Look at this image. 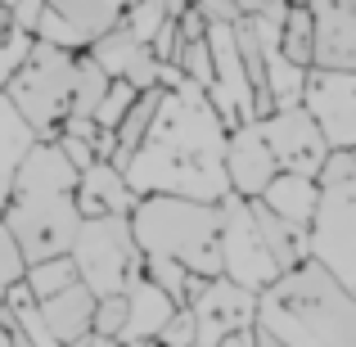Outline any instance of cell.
I'll list each match as a JSON object with an SVG mask.
<instances>
[{
	"mask_svg": "<svg viewBox=\"0 0 356 347\" xmlns=\"http://www.w3.org/2000/svg\"><path fill=\"white\" fill-rule=\"evenodd\" d=\"M72 63H77V50H63V45H50L41 36H32V50L27 59L14 68V77L5 81L9 104L18 108V118L32 127L36 140H54L63 113L72 104Z\"/></svg>",
	"mask_w": 356,
	"mask_h": 347,
	"instance_id": "5",
	"label": "cell"
},
{
	"mask_svg": "<svg viewBox=\"0 0 356 347\" xmlns=\"http://www.w3.org/2000/svg\"><path fill=\"white\" fill-rule=\"evenodd\" d=\"M158 347H194V316H190V307H176L172 316H167V325L158 330Z\"/></svg>",
	"mask_w": 356,
	"mask_h": 347,
	"instance_id": "34",
	"label": "cell"
},
{
	"mask_svg": "<svg viewBox=\"0 0 356 347\" xmlns=\"http://www.w3.org/2000/svg\"><path fill=\"white\" fill-rule=\"evenodd\" d=\"M122 316H127V298H122V293H104V298H95V312H90V330H95V334H108V339H118Z\"/></svg>",
	"mask_w": 356,
	"mask_h": 347,
	"instance_id": "33",
	"label": "cell"
},
{
	"mask_svg": "<svg viewBox=\"0 0 356 347\" xmlns=\"http://www.w3.org/2000/svg\"><path fill=\"white\" fill-rule=\"evenodd\" d=\"M163 18H172L163 9V0H127V5H122V27H131L140 41H149Z\"/></svg>",
	"mask_w": 356,
	"mask_h": 347,
	"instance_id": "30",
	"label": "cell"
},
{
	"mask_svg": "<svg viewBox=\"0 0 356 347\" xmlns=\"http://www.w3.org/2000/svg\"><path fill=\"white\" fill-rule=\"evenodd\" d=\"M176 68L194 81V86L208 90L212 86V50H208V32L194 36V41H181V54H176Z\"/></svg>",
	"mask_w": 356,
	"mask_h": 347,
	"instance_id": "29",
	"label": "cell"
},
{
	"mask_svg": "<svg viewBox=\"0 0 356 347\" xmlns=\"http://www.w3.org/2000/svg\"><path fill=\"white\" fill-rule=\"evenodd\" d=\"M248 208H252V221H257V234H261V243H266V252L275 257V266L280 271L298 266V261L307 257V226H293V221L275 217L261 199H248Z\"/></svg>",
	"mask_w": 356,
	"mask_h": 347,
	"instance_id": "20",
	"label": "cell"
},
{
	"mask_svg": "<svg viewBox=\"0 0 356 347\" xmlns=\"http://www.w3.org/2000/svg\"><path fill=\"white\" fill-rule=\"evenodd\" d=\"M72 190H77V167L59 154L54 140H32L27 154L18 158L5 208H0V221L9 226L27 261L68 252L72 234L81 226Z\"/></svg>",
	"mask_w": 356,
	"mask_h": 347,
	"instance_id": "2",
	"label": "cell"
},
{
	"mask_svg": "<svg viewBox=\"0 0 356 347\" xmlns=\"http://www.w3.org/2000/svg\"><path fill=\"white\" fill-rule=\"evenodd\" d=\"M194 9H199L208 23H235L239 18V9L230 5V0H194Z\"/></svg>",
	"mask_w": 356,
	"mask_h": 347,
	"instance_id": "40",
	"label": "cell"
},
{
	"mask_svg": "<svg viewBox=\"0 0 356 347\" xmlns=\"http://www.w3.org/2000/svg\"><path fill=\"white\" fill-rule=\"evenodd\" d=\"M221 203L181 199V194H136L131 234L145 257H172L190 275H221Z\"/></svg>",
	"mask_w": 356,
	"mask_h": 347,
	"instance_id": "4",
	"label": "cell"
},
{
	"mask_svg": "<svg viewBox=\"0 0 356 347\" xmlns=\"http://www.w3.org/2000/svg\"><path fill=\"white\" fill-rule=\"evenodd\" d=\"M221 230H217V248H221V275H230L243 289H266L270 280L280 275L275 257L266 252L257 234V221H252V208L243 194H221Z\"/></svg>",
	"mask_w": 356,
	"mask_h": 347,
	"instance_id": "8",
	"label": "cell"
},
{
	"mask_svg": "<svg viewBox=\"0 0 356 347\" xmlns=\"http://www.w3.org/2000/svg\"><path fill=\"white\" fill-rule=\"evenodd\" d=\"M32 140H36L32 127L18 118V108L9 104V95L0 90V208H5V194H9V181H14L18 158L27 154V145H32Z\"/></svg>",
	"mask_w": 356,
	"mask_h": 347,
	"instance_id": "22",
	"label": "cell"
},
{
	"mask_svg": "<svg viewBox=\"0 0 356 347\" xmlns=\"http://www.w3.org/2000/svg\"><path fill=\"white\" fill-rule=\"evenodd\" d=\"M257 45H261V63H266V90H270V104H275V108L302 104L307 68H298L293 59H284L280 41H257Z\"/></svg>",
	"mask_w": 356,
	"mask_h": 347,
	"instance_id": "23",
	"label": "cell"
},
{
	"mask_svg": "<svg viewBox=\"0 0 356 347\" xmlns=\"http://www.w3.org/2000/svg\"><path fill=\"white\" fill-rule=\"evenodd\" d=\"M90 312H95V293H90L81 280H72V284H63L59 293H50V298L36 302L41 325L59 343H77L81 334H90Z\"/></svg>",
	"mask_w": 356,
	"mask_h": 347,
	"instance_id": "18",
	"label": "cell"
},
{
	"mask_svg": "<svg viewBox=\"0 0 356 347\" xmlns=\"http://www.w3.org/2000/svg\"><path fill=\"white\" fill-rule=\"evenodd\" d=\"M27 50H32V32H23V27L5 14V5H0V86L14 77V68L27 59Z\"/></svg>",
	"mask_w": 356,
	"mask_h": 347,
	"instance_id": "27",
	"label": "cell"
},
{
	"mask_svg": "<svg viewBox=\"0 0 356 347\" xmlns=\"http://www.w3.org/2000/svg\"><path fill=\"white\" fill-rule=\"evenodd\" d=\"M190 5H194V0H163V9H167V14H172V18L181 14V9H190Z\"/></svg>",
	"mask_w": 356,
	"mask_h": 347,
	"instance_id": "44",
	"label": "cell"
},
{
	"mask_svg": "<svg viewBox=\"0 0 356 347\" xmlns=\"http://www.w3.org/2000/svg\"><path fill=\"white\" fill-rule=\"evenodd\" d=\"M316 27L312 68H356V0H307Z\"/></svg>",
	"mask_w": 356,
	"mask_h": 347,
	"instance_id": "13",
	"label": "cell"
},
{
	"mask_svg": "<svg viewBox=\"0 0 356 347\" xmlns=\"http://www.w3.org/2000/svg\"><path fill=\"white\" fill-rule=\"evenodd\" d=\"M176 27H181V36H185V41H194V36H203V32H208V18H203L199 14V9H181V14H176Z\"/></svg>",
	"mask_w": 356,
	"mask_h": 347,
	"instance_id": "41",
	"label": "cell"
},
{
	"mask_svg": "<svg viewBox=\"0 0 356 347\" xmlns=\"http://www.w3.org/2000/svg\"><path fill=\"white\" fill-rule=\"evenodd\" d=\"M307 257L321 261L356 298V176L321 185L312 226H307Z\"/></svg>",
	"mask_w": 356,
	"mask_h": 347,
	"instance_id": "7",
	"label": "cell"
},
{
	"mask_svg": "<svg viewBox=\"0 0 356 347\" xmlns=\"http://www.w3.org/2000/svg\"><path fill=\"white\" fill-rule=\"evenodd\" d=\"M72 280H77V266H72L68 252H54V257H41V261H27L23 266V284H27V293H32V302L59 293Z\"/></svg>",
	"mask_w": 356,
	"mask_h": 347,
	"instance_id": "26",
	"label": "cell"
},
{
	"mask_svg": "<svg viewBox=\"0 0 356 347\" xmlns=\"http://www.w3.org/2000/svg\"><path fill=\"white\" fill-rule=\"evenodd\" d=\"M275 158H270L266 140H261L257 122H243V127L226 131V181L230 194H243V199H257L261 185L275 176Z\"/></svg>",
	"mask_w": 356,
	"mask_h": 347,
	"instance_id": "15",
	"label": "cell"
},
{
	"mask_svg": "<svg viewBox=\"0 0 356 347\" xmlns=\"http://www.w3.org/2000/svg\"><path fill=\"white\" fill-rule=\"evenodd\" d=\"M54 145H59V154L68 158L72 167H90L95 163V145H90V140H81V136H68V131H54Z\"/></svg>",
	"mask_w": 356,
	"mask_h": 347,
	"instance_id": "37",
	"label": "cell"
},
{
	"mask_svg": "<svg viewBox=\"0 0 356 347\" xmlns=\"http://www.w3.org/2000/svg\"><path fill=\"white\" fill-rule=\"evenodd\" d=\"M217 347H252V325H248V330H235V334H226V339H221Z\"/></svg>",
	"mask_w": 356,
	"mask_h": 347,
	"instance_id": "42",
	"label": "cell"
},
{
	"mask_svg": "<svg viewBox=\"0 0 356 347\" xmlns=\"http://www.w3.org/2000/svg\"><path fill=\"white\" fill-rule=\"evenodd\" d=\"M302 108L325 131V145H356V68H307Z\"/></svg>",
	"mask_w": 356,
	"mask_h": 347,
	"instance_id": "10",
	"label": "cell"
},
{
	"mask_svg": "<svg viewBox=\"0 0 356 347\" xmlns=\"http://www.w3.org/2000/svg\"><path fill=\"white\" fill-rule=\"evenodd\" d=\"M252 347H284V343H280V339H275L270 330H261V325H252Z\"/></svg>",
	"mask_w": 356,
	"mask_h": 347,
	"instance_id": "43",
	"label": "cell"
},
{
	"mask_svg": "<svg viewBox=\"0 0 356 347\" xmlns=\"http://www.w3.org/2000/svg\"><path fill=\"white\" fill-rule=\"evenodd\" d=\"M122 298H127V316H122V330H118V343H136V347H149L158 339V330L167 325V316L176 312L181 302H172V293H163V289L154 284V280H131L127 289H122Z\"/></svg>",
	"mask_w": 356,
	"mask_h": 347,
	"instance_id": "17",
	"label": "cell"
},
{
	"mask_svg": "<svg viewBox=\"0 0 356 347\" xmlns=\"http://www.w3.org/2000/svg\"><path fill=\"white\" fill-rule=\"evenodd\" d=\"M23 266H27L23 248L14 243V234H9V226L0 221V298L9 293V284H18V280H23Z\"/></svg>",
	"mask_w": 356,
	"mask_h": 347,
	"instance_id": "32",
	"label": "cell"
},
{
	"mask_svg": "<svg viewBox=\"0 0 356 347\" xmlns=\"http://www.w3.org/2000/svg\"><path fill=\"white\" fill-rule=\"evenodd\" d=\"M185 307L194 316V347H217L226 334L257 325V293L230 275H194Z\"/></svg>",
	"mask_w": 356,
	"mask_h": 347,
	"instance_id": "9",
	"label": "cell"
},
{
	"mask_svg": "<svg viewBox=\"0 0 356 347\" xmlns=\"http://www.w3.org/2000/svg\"><path fill=\"white\" fill-rule=\"evenodd\" d=\"M0 347H14V339H9V334H5V330H0Z\"/></svg>",
	"mask_w": 356,
	"mask_h": 347,
	"instance_id": "45",
	"label": "cell"
},
{
	"mask_svg": "<svg viewBox=\"0 0 356 347\" xmlns=\"http://www.w3.org/2000/svg\"><path fill=\"white\" fill-rule=\"evenodd\" d=\"M108 72L99 68L95 59H90L86 50H77V63H72V104H68V113H81V118H95V104H99V95L108 90Z\"/></svg>",
	"mask_w": 356,
	"mask_h": 347,
	"instance_id": "25",
	"label": "cell"
},
{
	"mask_svg": "<svg viewBox=\"0 0 356 347\" xmlns=\"http://www.w3.org/2000/svg\"><path fill=\"white\" fill-rule=\"evenodd\" d=\"M181 27H176V18H163L158 23V32L149 36V50H154V59L158 63H176V54H181Z\"/></svg>",
	"mask_w": 356,
	"mask_h": 347,
	"instance_id": "36",
	"label": "cell"
},
{
	"mask_svg": "<svg viewBox=\"0 0 356 347\" xmlns=\"http://www.w3.org/2000/svg\"><path fill=\"white\" fill-rule=\"evenodd\" d=\"M68 257L77 266V280L95 298L122 293L131 280L145 275V252H140L136 234H131V217H81L77 234L68 243Z\"/></svg>",
	"mask_w": 356,
	"mask_h": 347,
	"instance_id": "6",
	"label": "cell"
},
{
	"mask_svg": "<svg viewBox=\"0 0 356 347\" xmlns=\"http://www.w3.org/2000/svg\"><path fill=\"white\" fill-rule=\"evenodd\" d=\"M275 217L293 221V226H312V212H316V199H321V181L316 176H302V172H275L257 194Z\"/></svg>",
	"mask_w": 356,
	"mask_h": 347,
	"instance_id": "19",
	"label": "cell"
},
{
	"mask_svg": "<svg viewBox=\"0 0 356 347\" xmlns=\"http://www.w3.org/2000/svg\"><path fill=\"white\" fill-rule=\"evenodd\" d=\"M72 199H77L81 217H108V212H113V217H131L136 190L127 185L122 167H113L108 158H95L90 167L77 172V190H72Z\"/></svg>",
	"mask_w": 356,
	"mask_h": 347,
	"instance_id": "16",
	"label": "cell"
},
{
	"mask_svg": "<svg viewBox=\"0 0 356 347\" xmlns=\"http://www.w3.org/2000/svg\"><path fill=\"white\" fill-rule=\"evenodd\" d=\"M45 0H5V14L14 18L23 32H36V18H41Z\"/></svg>",
	"mask_w": 356,
	"mask_h": 347,
	"instance_id": "38",
	"label": "cell"
},
{
	"mask_svg": "<svg viewBox=\"0 0 356 347\" xmlns=\"http://www.w3.org/2000/svg\"><path fill=\"white\" fill-rule=\"evenodd\" d=\"M356 176V145H343V149H330L321 163V172H316V181L330 185V181H348Z\"/></svg>",
	"mask_w": 356,
	"mask_h": 347,
	"instance_id": "35",
	"label": "cell"
},
{
	"mask_svg": "<svg viewBox=\"0 0 356 347\" xmlns=\"http://www.w3.org/2000/svg\"><path fill=\"white\" fill-rule=\"evenodd\" d=\"M131 99H136V86H131V81H118V77H113V81H108V90L99 95V104H95V122L113 131V127H118V118L131 108Z\"/></svg>",
	"mask_w": 356,
	"mask_h": 347,
	"instance_id": "31",
	"label": "cell"
},
{
	"mask_svg": "<svg viewBox=\"0 0 356 347\" xmlns=\"http://www.w3.org/2000/svg\"><path fill=\"white\" fill-rule=\"evenodd\" d=\"M289 5H302V0H289Z\"/></svg>",
	"mask_w": 356,
	"mask_h": 347,
	"instance_id": "46",
	"label": "cell"
},
{
	"mask_svg": "<svg viewBox=\"0 0 356 347\" xmlns=\"http://www.w3.org/2000/svg\"><path fill=\"white\" fill-rule=\"evenodd\" d=\"M158 113L145 140L127 154V185L136 194H181V199L217 203L230 194L226 181V127L212 108L208 90L194 86L176 63H158Z\"/></svg>",
	"mask_w": 356,
	"mask_h": 347,
	"instance_id": "1",
	"label": "cell"
},
{
	"mask_svg": "<svg viewBox=\"0 0 356 347\" xmlns=\"http://www.w3.org/2000/svg\"><path fill=\"white\" fill-rule=\"evenodd\" d=\"M45 5L72 27V36H77L81 50H86L99 32H108V27L122 23V5H127V0H45Z\"/></svg>",
	"mask_w": 356,
	"mask_h": 347,
	"instance_id": "21",
	"label": "cell"
},
{
	"mask_svg": "<svg viewBox=\"0 0 356 347\" xmlns=\"http://www.w3.org/2000/svg\"><path fill=\"white\" fill-rule=\"evenodd\" d=\"M280 50H284V59H293L298 68H312L316 27H312V9H307V0L284 9V18H280Z\"/></svg>",
	"mask_w": 356,
	"mask_h": 347,
	"instance_id": "24",
	"label": "cell"
},
{
	"mask_svg": "<svg viewBox=\"0 0 356 347\" xmlns=\"http://www.w3.org/2000/svg\"><path fill=\"white\" fill-rule=\"evenodd\" d=\"M257 131L266 140L270 158H275L280 172H302V176H316L330 154L325 145V131L316 127V118L307 113L302 104H289V108H270L266 118H257Z\"/></svg>",
	"mask_w": 356,
	"mask_h": 347,
	"instance_id": "11",
	"label": "cell"
},
{
	"mask_svg": "<svg viewBox=\"0 0 356 347\" xmlns=\"http://www.w3.org/2000/svg\"><path fill=\"white\" fill-rule=\"evenodd\" d=\"M257 325L284 347H356V298L321 261L302 257L257 289Z\"/></svg>",
	"mask_w": 356,
	"mask_h": 347,
	"instance_id": "3",
	"label": "cell"
},
{
	"mask_svg": "<svg viewBox=\"0 0 356 347\" xmlns=\"http://www.w3.org/2000/svg\"><path fill=\"white\" fill-rule=\"evenodd\" d=\"M208 50H212V86L208 99L217 108L221 127H243V122H257L252 113V86L243 77V59H239V41L230 23H208Z\"/></svg>",
	"mask_w": 356,
	"mask_h": 347,
	"instance_id": "12",
	"label": "cell"
},
{
	"mask_svg": "<svg viewBox=\"0 0 356 347\" xmlns=\"http://www.w3.org/2000/svg\"><path fill=\"white\" fill-rule=\"evenodd\" d=\"M145 280H154L163 293H172V302H185L190 298V271L172 257H145Z\"/></svg>",
	"mask_w": 356,
	"mask_h": 347,
	"instance_id": "28",
	"label": "cell"
},
{
	"mask_svg": "<svg viewBox=\"0 0 356 347\" xmlns=\"http://www.w3.org/2000/svg\"><path fill=\"white\" fill-rule=\"evenodd\" d=\"M86 54L108 72V77L131 81L136 90L158 86V59H154V50H149V41H140V36L131 32V27H122V23L108 27V32H99L95 41L86 45Z\"/></svg>",
	"mask_w": 356,
	"mask_h": 347,
	"instance_id": "14",
	"label": "cell"
},
{
	"mask_svg": "<svg viewBox=\"0 0 356 347\" xmlns=\"http://www.w3.org/2000/svg\"><path fill=\"white\" fill-rule=\"evenodd\" d=\"M230 5L239 9V14H248V18H284V9H289V0H230Z\"/></svg>",
	"mask_w": 356,
	"mask_h": 347,
	"instance_id": "39",
	"label": "cell"
},
{
	"mask_svg": "<svg viewBox=\"0 0 356 347\" xmlns=\"http://www.w3.org/2000/svg\"><path fill=\"white\" fill-rule=\"evenodd\" d=\"M154 347H158V343H154Z\"/></svg>",
	"mask_w": 356,
	"mask_h": 347,
	"instance_id": "47",
	"label": "cell"
}]
</instances>
